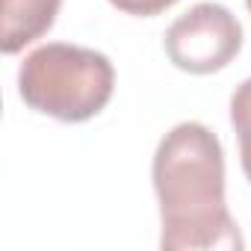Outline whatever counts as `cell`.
Here are the masks:
<instances>
[{
	"label": "cell",
	"mask_w": 251,
	"mask_h": 251,
	"mask_svg": "<svg viewBox=\"0 0 251 251\" xmlns=\"http://www.w3.org/2000/svg\"><path fill=\"white\" fill-rule=\"evenodd\" d=\"M151 177L166 251L242 248L236 219L225 204V151L210 127L198 121L172 127L157 145Z\"/></svg>",
	"instance_id": "cell-1"
},
{
	"label": "cell",
	"mask_w": 251,
	"mask_h": 251,
	"mask_svg": "<svg viewBox=\"0 0 251 251\" xmlns=\"http://www.w3.org/2000/svg\"><path fill=\"white\" fill-rule=\"evenodd\" d=\"M112 89V62L92 48H77L65 42L36 48L18 68L21 100L33 112L50 115L65 124L95 118L109 103Z\"/></svg>",
	"instance_id": "cell-2"
},
{
	"label": "cell",
	"mask_w": 251,
	"mask_h": 251,
	"mask_svg": "<svg viewBox=\"0 0 251 251\" xmlns=\"http://www.w3.org/2000/svg\"><path fill=\"white\" fill-rule=\"evenodd\" d=\"M166 56L186 74H213L233 62L242 48V24L222 3H195L163 39Z\"/></svg>",
	"instance_id": "cell-3"
},
{
	"label": "cell",
	"mask_w": 251,
	"mask_h": 251,
	"mask_svg": "<svg viewBox=\"0 0 251 251\" xmlns=\"http://www.w3.org/2000/svg\"><path fill=\"white\" fill-rule=\"evenodd\" d=\"M62 0H3V33L0 50L6 56L39 42L56 21Z\"/></svg>",
	"instance_id": "cell-4"
},
{
	"label": "cell",
	"mask_w": 251,
	"mask_h": 251,
	"mask_svg": "<svg viewBox=\"0 0 251 251\" xmlns=\"http://www.w3.org/2000/svg\"><path fill=\"white\" fill-rule=\"evenodd\" d=\"M230 124L239 139V163L242 172L251 183V77L242 80L236 86V92L230 95Z\"/></svg>",
	"instance_id": "cell-5"
},
{
	"label": "cell",
	"mask_w": 251,
	"mask_h": 251,
	"mask_svg": "<svg viewBox=\"0 0 251 251\" xmlns=\"http://www.w3.org/2000/svg\"><path fill=\"white\" fill-rule=\"evenodd\" d=\"M109 3L118 12H127V15H139V18H151L166 12L169 6H175L177 0H109Z\"/></svg>",
	"instance_id": "cell-6"
},
{
	"label": "cell",
	"mask_w": 251,
	"mask_h": 251,
	"mask_svg": "<svg viewBox=\"0 0 251 251\" xmlns=\"http://www.w3.org/2000/svg\"><path fill=\"white\" fill-rule=\"evenodd\" d=\"M245 6H248V12H251V0H245Z\"/></svg>",
	"instance_id": "cell-7"
}]
</instances>
